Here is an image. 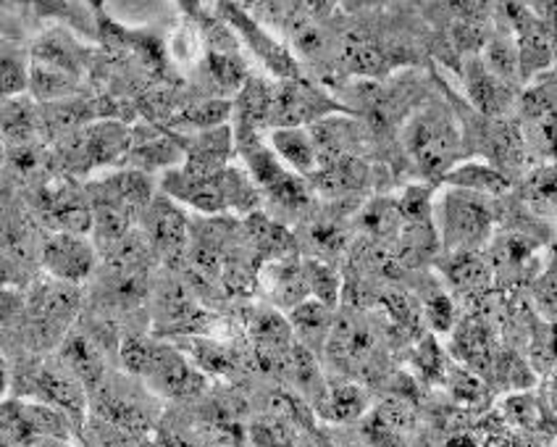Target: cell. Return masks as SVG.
Returning <instances> with one entry per match:
<instances>
[{
    "instance_id": "7402d4cb",
    "label": "cell",
    "mask_w": 557,
    "mask_h": 447,
    "mask_svg": "<svg viewBox=\"0 0 557 447\" xmlns=\"http://www.w3.org/2000/svg\"><path fill=\"white\" fill-rule=\"evenodd\" d=\"M245 243L258 256V263L297 256V240L293 232L261 211H252L245 216Z\"/></svg>"
},
{
    "instance_id": "8fae6325",
    "label": "cell",
    "mask_w": 557,
    "mask_h": 447,
    "mask_svg": "<svg viewBox=\"0 0 557 447\" xmlns=\"http://www.w3.org/2000/svg\"><path fill=\"white\" fill-rule=\"evenodd\" d=\"M42 269L50 280L66 282V285H82L90 280L98 266V248L87 240V235H72V232H50L37 248Z\"/></svg>"
},
{
    "instance_id": "e575fe53",
    "label": "cell",
    "mask_w": 557,
    "mask_h": 447,
    "mask_svg": "<svg viewBox=\"0 0 557 447\" xmlns=\"http://www.w3.org/2000/svg\"><path fill=\"white\" fill-rule=\"evenodd\" d=\"M360 229L366 232L369 240H379V243H395L397 232L403 226V216H400V206H397V198H376L371 200L369 206L360 211Z\"/></svg>"
},
{
    "instance_id": "cb8c5ba5",
    "label": "cell",
    "mask_w": 557,
    "mask_h": 447,
    "mask_svg": "<svg viewBox=\"0 0 557 447\" xmlns=\"http://www.w3.org/2000/svg\"><path fill=\"white\" fill-rule=\"evenodd\" d=\"M442 274H445L447 285L463 295H479L492 285V272L486 253L481 250H458V253H447L442 258Z\"/></svg>"
},
{
    "instance_id": "d6a6232c",
    "label": "cell",
    "mask_w": 557,
    "mask_h": 447,
    "mask_svg": "<svg viewBox=\"0 0 557 447\" xmlns=\"http://www.w3.org/2000/svg\"><path fill=\"white\" fill-rule=\"evenodd\" d=\"M27 90L35 96V100H42V103H61V100L72 98L79 90V77L63 72V69L32 61Z\"/></svg>"
},
{
    "instance_id": "277c9868",
    "label": "cell",
    "mask_w": 557,
    "mask_h": 447,
    "mask_svg": "<svg viewBox=\"0 0 557 447\" xmlns=\"http://www.w3.org/2000/svg\"><path fill=\"white\" fill-rule=\"evenodd\" d=\"M499 206L497 198L447 187L434 203V229L445 253L481 250L497 235Z\"/></svg>"
},
{
    "instance_id": "60d3db41",
    "label": "cell",
    "mask_w": 557,
    "mask_h": 447,
    "mask_svg": "<svg viewBox=\"0 0 557 447\" xmlns=\"http://www.w3.org/2000/svg\"><path fill=\"white\" fill-rule=\"evenodd\" d=\"M185 356L198 367V371H202V374H230V371H234V358L230 348H224V345L211 343V339L206 337L189 335L185 337Z\"/></svg>"
},
{
    "instance_id": "5b68a950",
    "label": "cell",
    "mask_w": 557,
    "mask_h": 447,
    "mask_svg": "<svg viewBox=\"0 0 557 447\" xmlns=\"http://www.w3.org/2000/svg\"><path fill=\"white\" fill-rule=\"evenodd\" d=\"M329 367L345 376H371L382 369V332L360 313V308L334 311L332 330L324 343Z\"/></svg>"
},
{
    "instance_id": "b9f144b4",
    "label": "cell",
    "mask_w": 557,
    "mask_h": 447,
    "mask_svg": "<svg viewBox=\"0 0 557 447\" xmlns=\"http://www.w3.org/2000/svg\"><path fill=\"white\" fill-rule=\"evenodd\" d=\"M297 426L276 413H261L250 421L248 437L256 447H295Z\"/></svg>"
},
{
    "instance_id": "f5cc1de1",
    "label": "cell",
    "mask_w": 557,
    "mask_h": 447,
    "mask_svg": "<svg viewBox=\"0 0 557 447\" xmlns=\"http://www.w3.org/2000/svg\"><path fill=\"white\" fill-rule=\"evenodd\" d=\"M176 5H180L187 16H200V9H202L200 0H176Z\"/></svg>"
},
{
    "instance_id": "9a60e30c",
    "label": "cell",
    "mask_w": 557,
    "mask_h": 447,
    "mask_svg": "<svg viewBox=\"0 0 557 447\" xmlns=\"http://www.w3.org/2000/svg\"><path fill=\"white\" fill-rule=\"evenodd\" d=\"M35 206L42 222L53 232H72V235H90L92 232V213L85 190H77L72 185L46 187L37 195Z\"/></svg>"
},
{
    "instance_id": "7a4b0ae2",
    "label": "cell",
    "mask_w": 557,
    "mask_h": 447,
    "mask_svg": "<svg viewBox=\"0 0 557 447\" xmlns=\"http://www.w3.org/2000/svg\"><path fill=\"white\" fill-rule=\"evenodd\" d=\"M119 361L126 374L139 376L150 393L163 398L185 400L206 389V374L180 348L161 339L126 335L119 345Z\"/></svg>"
},
{
    "instance_id": "4fadbf2b",
    "label": "cell",
    "mask_w": 557,
    "mask_h": 447,
    "mask_svg": "<svg viewBox=\"0 0 557 447\" xmlns=\"http://www.w3.org/2000/svg\"><path fill=\"white\" fill-rule=\"evenodd\" d=\"M221 16H224V22L230 24V29L239 33L245 46H248L252 53L263 61L265 69H269L276 79H300L302 77L300 64H297L295 55L289 53L282 42H276L274 37L265 35V29L261 27V24L252 22V18L245 14L237 3H232V0H221Z\"/></svg>"
},
{
    "instance_id": "4dcf8cb0",
    "label": "cell",
    "mask_w": 557,
    "mask_h": 447,
    "mask_svg": "<svg viewBox=\"0 0 557 447\" xmlns=\"http://www.w3.org/2000/svg\"><path fill=\"white\" fill-rule=\"evenodd\" d=\"M232 119V100L230 98H208L200 100V103L187 105L180 113L171 116V127L180 129L182 135H189V132H206L213 127H221V124H230Z\"/></svg>"
},
{
    "instance_id": "f907efd6",
    "label": "cell",
    "mask_w": 557,
    "mask_h": 447,
    "mask_svg": "<svg viewBox=\"0 0 557 447\" xmlns=\"http://www.w3.org/2000/svg\"><path fill=\"white\" fill-rule=\"evenodd\" d=\"M24 3H29V9L40 16L69 18V14H72V3L69 0H24Z\"/></svg>"
},
{
    "instance_id": "ac0fdd59",
    "label": "cell",
    "mask_w": 557,
    "mask_h": 447,
    "mask_svg": "<svg viewBox=\"0 0 557 447\" xmlns=\"http://www.w3.org/2000/svg\"><path fill=\"white\" fill-rule=\"evenodd\" d=\"M256 282L265 289V295H269L271 303L278 311H289V308H295L297 303L310 298L306 266H302V261L297 256L258 263Z\"/></svg>"
},
{
    "instance_id": "f6af8a7d",
    "label": "cell",
    "mask_w": 557,
    "mask_h": 447,
    "mask_svg": "<svg viewBox=\"0 0 557 447\" xmlns=\"http://www.w3.org/2000/svg\"><path fill=\"white\" fill-rule=\"evenodd\" d=\"M523 200L527 206L536 208V211H553L555 208V169L553 166H544L540 172H534L523 185Z\"/></svg>"
},
{
    "instance_id": "e0dca14e",
    "label": "cell",
    "mask_w": 557,
    "mask_h": 447,
    "mask_svg": "<svg viewBox=\"0 0 557 447\" xmlns=\"http://www.w3.org/2000/svg\"><path fill=\"white\" fill-rule=\"evenodd\" d=\"M463 85L468 92V100L484 119H505L516 103V90L510 85H505L503 79H497L484 64H481L479 55H466L463 64Z\"/></svg>"
},
{
    "instance_id": "5bb4252c",
    "label": "cell",
    "mask_w": 557,
    "mask_h": 447,
    "mask_svg": "<svg viewBox=\"0 0 557 447\" xmlns=\"http://www.w3.org/2000/svg\"><path fill=\"white\" fill-rule=\"evenodd\" d=\"M248 330L256 361L261 363L263 371L282 380L289 356H293L297 345L287 316L278 308H261V311L252 313Z\"/></svg>"
},
{
    "instance_id": "c3c4849f",
    "label": "cell",
    "mask_w": 557,
    "mask_h": 447,
    "mask_svg": "<svg viewBox=\"0 0 557 447\" xmlns=\"http://www.w3.org/2000/svg\"><path fill=\"white\" fill-rule=\"evenodd\" d=\"M534 295H536V306H540V313L547 319H555V266L553 261L547 263V269L540 272V280H536V287H534Z\"/></svg>"
},
{
    "instance_id": "1f68e13d",
    "label": "cell",
    "mask_w": 557,
    "mask_h": 447,
    "mask_svg": "<svg viewBox=\"0 0 557 447\" xmlns=\"http://www.w3.org/2000/svg\"><path fill=\"white\" fill-rule=\"evenodd\" d=\"M479 59L497 79H503L505 85H510L512 90H516L518 85H523L521 59H518V48L512 37L492 35L490 40H486V46L481 48Z\"/></svg>"
},
{
    "instance_id": "603a6c76",
    "label": "cell",
    "mask_w": 557,
    "mask_h": 447,
    "mask_svg": "<svg viewBox=\"0 0 557 447\" xmlns=\"http://www.w3.org/2000/svg\"><path fill=\"white\" fill-rule=\"evenodd\" d=\"M440 182L447 187H460V190L486 195V198H503V195H508L512 187L510 176L499 166H495V163L486 161L455 163Z\"/></svg>"
},
{
    "instance_id": "484cf974",
    "label": "cell",
    "mask_w": 557,
    "mask_h": 447,
    "mask_svg": "<svg viewBox=\"0 0 557 447\" xmlns=\"http://www.w3.org/2000/svg\"><path fill=\"white\" fill-rule=\"evenodd\" d=\"M337 308H329L319 300L308 298L302 303L287 311V321L293 326V335L300 345H306L310 352L324 350V343L329 337V330H332V319Z\"/></svg>"
},
{
    "instance_id": "7dc6e473",
    "label": "cell",
    "mask_w": 557,
    "mask_h": 447,
    "mask_svg": "<svg viewBox=\"0 0 557 447\" xmlns=\"http://www.w3.org/2000/svg\"><path fill=\"white\" fill-rule=\"evenodd\" d=\"M508 415L518 426H523V430L540 432L544 426V402L521 393L508 400Z\"/></svg>"
},
{
    "instance_id": "9f6ffc18",
    "label": "cell",
    "mask_w": 557,
    "mask_h": 447,
    "mask_svg": "<svg viewBox=\"0 0 557 447\" xmlns=\"http://www.w3.org/2000/svg\"><path fill=\"white\" fill-rule=\"evenodd\" d=\"M0 161H3V137H0Z\"/></svg>"
},
{
    "instance_id": "4316f807",
    "label": "cell",
    "mask_w": 557,
    "mask_h": 447,
    "mask_svg": "<svg viewBox=\"0 0 557 447\" xmlns=\"http://www.w3.org/2000/svg\"><path fill=\"white\" fill-rule=\"evenodd\" d=\"M124 161L132 163V169H139V172L150 174L153 169H174L185 161V153H182V145L176 140V135H150L139 137L132 135V145L126 150Z\"/></svg>"
},
{
    "instance_id": "6f0895ef",
    "label": "cell",
    "mask_w": 557,
    "mask_h": 447,
    "mask_svg": "<svg viewBox=\"0 0 557 447\" xmlns=\"http://www.w3.org/2000/svg\"><path fill=\"white\" fill-rule=\"evenodd\" d=\"M321 447H334V445H321Z\"/></svg>"
},
{
    "instance_id": "db71d44e",
    "label": "cell",
    "mask_w": 557,
    "mask_h": 447,
    "mask_svg": "<svg viewBox=\"0 0 557 447\" xmlns=\"http://www.w3.org/2000/svg\"><path fill=\"white\" fill-rule=\"evenodd\" d=\"M9 384H11V374H9V367H5L3 356H0V400H3V395L9 393Z\"/></svg>"
},
{
    "instance_id": "f35d334b",
    "label": "cell",
    "mask_w": 557,
    "mask_h": 447,
    "mask_svg": "<svg viewBox=\"0 0 557 447\" xmlns=\"http://www.w3.org/2000/svg\"><path fill=\"white\" fill-rule=\"evenodd\" d=\"M302 266H306L310 298L329 308H337L342 295V276L337 269L324 258H308V261H302Z\"/></svg>"
},
{
    "instance_id": "52a82bcc",
    "label": "cell",
    "mask_w": 557,
    "mask_h": 447,
    "mask_svg": "<svg viewBox=\"0 0 557 447\" xmlns=\"http://www.w3.org/2000/svg\"><path fill=\"white\" fill-rule=\"evenodd\" d=\"M334 113H347L342 103H337L329 92L308 79H278L271 85L269 98V129L282 127H310L321 119L334 116Z\"/></svg>"
},
{
    "instance_id": "ffe728a7",
    "label": "cell",
    "mask_w": 557,
    "mask_h": 447,
    "mask_svg": "<svg viewBox=\"0 0 557 447\" xmlns=\"http://www.w3.org/2000/svg\"><path fill=\"white\" fill-rule=\"evenodd\" d=\"M182 145L185 161L180 166L189 172H216V169L230 166L234 153V135L230 124L206 129V132H189V135H176Z\"/></svg>"
},
{
    "instance_id": "681fc988",
    "label": "cell",
    "mask_w": 557,
    "mask_h": 447,
    "mask_svg": "<svg viewBox=\"0 0 557 447\" xmlns=\"http://www.w3.org/2000/svg\"><path fill=\"white\" fill-rule=\"evenodd\" d=\"M310 240H313L321 256H332L345 248V232L337 229L334 224H321L310 232Z\"/></svg>"
},
{
    "instance_id": "ba28073f",
    "label": "cell",
    "mask_w": 557,
    "mask_h": 447,
    "mask_svg": "<svg viewBox=\"0 0 557 447\" xmlns=\"http://www.w3.org/2000/svg\"><path fill=\"white\" fill-rule=\"evenodd\" d=\"M24 308H27V319L32 326L29 332L35 335L37 343H55V339H63L69 324L77 316L79 287L66 285V282L59 280L42 282V285L32 289Z\"/></svg>"
},
{
    "instance_id": "f1b7e54d",
    "label": "cell",
    "mask_w": 557,
    "mask_h": 447,
    "mask_svg": "<svg viewBox=\"0 0 557 447\" xmlns=\"http://www.w3.org/2000/svg\"><path fill=\"white\" fill-rule=\"evenodd\" d=\"M271 150L293 169L295 174L310 176L315 172V148L308 127L269 129Z\"/></svg>"
},
{
    "instance_id": "816d5d0a",
    "label": "cell",
    "mask_w": 557,
    "mask_h": 447,
    "mask_svg": "<svg viewBox=\"0 0 557 447\" xmlns=\"http://www.w3.org/2000/svg\"><path fill=\"white\" fill-rule=\"evenodd\" d=\"M329 5H332V0H302V16L313 18L315 22V16L329 11Z\"/></svg>"
},
{
    "instance_id": "30bf717a",
    "label": "cell",
    "mask_w": 557,
    "mask_h": 447,
    "mask_svg": "<svg viewBox=\"0 0 557 447\" xmlns=\"http://www.w3.org/2000/svg\"><path fill=\"white\" fill-rule=\"evenodd\" d=\"M139 229L145 240L153 248V256L166 261L169 266H176L187 258L189 248V219L185 208L166 198L163 193H156L148 208L139 216Z\"/></svg>"
},
{
    "instance_id": "83f0119b",
    "label": "cell",
    "mask_w": 557,
    "mask_h": 447,
    "mask_svg": "<svg viewBox=\"0 0 557 447\" xmlns=\"http://www.w3.org/2000/svg\"><path fill=\"white\" fill-rule=\"evenodd\" d=\"M40 129V113H37L29 100H0V137L5 142H11L14 148H27V145H35Z\"/></svg>"
},
{
    "instance_id": "d4e9b609",
    "label": "cell",
    "mask_w": 557,
    "mask_h": 447,
    "mask_svg": "<svg viewBox=\"0 0 557 447\" xmlns=\"http://www.w3.org/2000/svg\"><path fill=\"white\" fill-rule=\"evenodd\" d=\"M369 169L358 156H342L337 161L321 163L313 174L308 176L310 185L329 198H339V195H350L366 185Z\"/></svg>"
},
{
    "instance_id": "d590c367",
    "label": "cell",
    "mask_w": 557,
    "mask_h": 447,
    "mask_svg": "<svg viewBox=\"0 0 557 447\" xmlns=\"http://www.w3.org/2000/svg\"><path fill=\"white\" fill-rule=\"evenodd\" d=\"M369 408V395L360 384L342 382V384H329V395L324 400L319 415H324L329 421H337V424H347V421H356L366 413Z\"/></svg>"
},
{
    "instance_id": "bcb514c9",
    "label": "cell",
    "mask_w": 557,
    "mask_h": 447,
    "mask_svg": "<svg viewBox=\"0 0 557 447\" xmlns=\"http://www.w3.org/2000/svg\"><path fill=\"white\" fill-rule=\"evenodd\" d=\"M445 382L449 384V389H453L455 400L458 402H463V406H471V408L484 406V398H486L484 382H481L476 374H471L468 369H449Z\"/></svg>"
},
{
    "instance_id": "3957f363",
    "label": "cell",
    "mask_w": 557,
    "mask_h": 447,
    "mask_svg": "<svg viewBox=\"0 0 557 447\" xmlns=\"http://www.w3.org/2000/svg\"><path fill=\"white\" fill-rule=\"evenodd\" d=\"M403 148L423 179L440 182L463 159V132L445 105L429 103L405 122Z\"/></svg>"
},
{
    "instance_id": "836d02e7",
    "label": "cell",
    "mask_w": 557,
    "mask_h": 447,
    "mask_svg": "<svg viewBox=\"0 0 557 447\" xmlns=\"http://www.w3.org/2000/svg\"><path fill=\"white\" fill-rule=\"evenodd\" d=\"M342 61H345L347 72L360 74V77H382L389 69V53L379 46L376 40L369 37H350L342 50Z\"/></svg>"
},
{
    "instance_id": "ab89813d",
    "label": "cell",
    "mask_w": 557,
    "mask_h": 447,
    "mask_svg": "<svg viewBox=\"0 0 557 447\" xmlns=\"http://www.w3.org/2000/svg\"><path fill=\"white\" fill-rule=\"evenodd\" d=\"M527 85V90L521 92V111L527 119H534V122H540V119H547L555 113V74L549 72H542L536 74V77H531L529 82H523Z\"/></svg>"
},
{
    "instance_id": "11a10c76",
    "label": "cell",
    "mask_w": 557,
    "mask_h": 447,
    "mask_svg": "<svg viewBox=\"0 0 557 447\" xmlns=\"http://www.w3.org/2000/svg\"><path fill=\"white\" fill-rule=\"evenodd\" d=\"M85 3L90 5L92 11H98V14H100V11H103V5H106V0H85Z\"/></svg>"
},
{
    "instance_id": "7c38bea8",
    "label": "cell",
    "mask_w": 557,
    "mask_h": 447,
    "mask_svg": "<svg viewBox=\"0 0 557 447\" xmlns=\"http://www.w3.org/2000/svg\"><path fill=\"white\" fill-rule=\"evenodd\" d=\"M24 389H27V398L35 402H42V406L55 408L63 415L79 424L87 413V389L82 387V382L72 374L63 363H42L35 371H29L27 382H24Z\"/></svg>"
},
{
    "instance_id": "8992f818",
    "label": "cell",
    "mask_w": 557,
    "mask_h": 447,
    "mask_svg": "<svg viewBox=\"0 0 557 447\" xmlns=\"http://www.w3.org/2000/svg\"><path fill=\"white\" fill-rule=\"evenodd\" d=\"M237 150L248 166V176L258 193L274 200L278 208L287 211H300L310 203V187L300 174H295L278 156L271 150V145L263 142V135L237 137Z\"/></svg>"
},
{
    "instance_id": "9c48e42d",
    "label": "cell",
    "mask_w": 557,
    "mask_h": 447,
    "mask_svg": "<svg viewBox=\"0 0 557 447\" xmlns=\"http://www.w3.org/2000/svg\"><path fill=\"white\" fill-rule=\"evenodd\" d=\"M132 145V132L119 122H100L74 129L63 142V159L74 172L109 166L122 161Z\"/></svg>"
},
{
    "instance_id": "8d00e7d4",
    "label": "cell",
    "mask_w": 557,
    "mask_h": 447,
    "mask_svg": "<svg viewBox=\"0 0 557 447\" xmlns=\"http://www.w3.org/2000/svg\"><path fill=\"white\" fill-rule=\"evenodd\" d=\"M35 64H46L63 69V72L79 77L82 74V55L74 40L66 33H48L40 42L35 46V55H32Z\"/></svg>"
},
{
    "instance_id": "ee69618b",
    "label": "cell",
    "mask_w": 557,
    "mask_h": 447,
    "mask_svg": "<svg viewBox=\"0 0 557 447\" xmlns=\"http://www.w3.org/2000/svg\"><path fill=\"white\" fill-rule=\"evenodd\" d=\"M413 363H416L418 374H421L423 380H429V382H445L447 374H449L445 352H442V348L436 345L434 337H423L421 343L416 345Z\"/></svg>"
},
{
    "instance_id": "74e56055",
    "label": "cell",
    "mask_w": 557,
    "mask_h": 447,
    "mask_svg": "<svg viewBox=\"0 0 557 447\" xmlns=\"http://www.w3.org/2000/svg\"><path fill=\"white\" fill-rule=\"evenodd\" d=\"M421 313L432 324L434 332H453L458 324V306L453 295L436 280H426L421 289Z\"/></svg>"
},
{
    "instance_id": "f546056e",
    "label": "cell",
    "mask_w": 557,
    "mask_h": 447,
    "mask_svg": "<svg viewBox=\"0 0 557 447\" xmlns=\"http://www.w3.org/2000/svg\"><path fill=\"white\" fill-rule=\"evenodd\" d=\"M226 42H230V37L221 42H213L211 50H208L206 72L213 85H216L219 92H224V96H237L250 74L245 61L237 55V50L226 48Z\"/></svg>"
},
{
    "instance_id": "6da1fadb",
    "label": "cell",
    "mask_w": 557,
    "mask_h": 447,
    "mask_svg": "<svg viewBox=\"0 0 557 447\" xmlns=\"http://www.w3.org/2000/svg\"><path fill=\"white\" fill-rule=\"evenodd\" d=\"M161 193L174 203L195 208L206 216H221L226 211L248 216L261 206V193L252 185L248 172L234 166L216 172H189L185 166H174L163 172Z\"/></svg>"
},
{
    "instance_id": "d6986e66",
    "label": "cell",
    "mask_w": 557,
    "mask_h": 447,
    "mask_svg": "<svg viewBox=\"0 0 557 447\" xmlns=\"http://www.w3.org/2000/svg\"><path fill=\"white\" fill-rule=\"evenodd\" d=\"M455 343L453 350L455 356L463 361V367L476 374L479 380H492V371H495L497 363V345H495V335H492L490 324L484 319L471 316L466 321H458L455 324Z\"/></svg>"
},
{
    "instance_id": "2e32d148",
    "label": "cell",
    "mask_w": 557,
    "mask_h": 447,
    "mask_svg": "<svg viewBox=\"0 0 557 447\" xmlns=\"http://www.w3.org/2000/svg\"><path fill=\"white\" fill-rule=\"evenodd\" d=\"M156 326L163 335H195L208 321V313L202 311L198 298L182 282H166L156 295Z\"/></svg>"
},
{
    "instance_id": "7bdbcfd3",
    "label": "cell",
    "mask_w": 557,
    "mask_h": 447,
    "mask_svg": "<svg viewBox=\"0 0 557 447\" xmlns=\"http://www.w3.org/2000/svg\"><path fill=\"white\" fill-rule=\"evenodd\" d=\"M436 9L453 22H473V24H490L492 11H495V0H436Z\"/></svg>"
},
{
    "instance_id": "44dd1931",
    "label": "cell",
    "mask_w": 557,
    "mask_h": 447,
    "mask_svg": "<svg viewBox=\"0 0 557 447\" xmlns=\"http://www.w3.org/2000/svg\"><path fill=\"white\" fill-rule=\"evenodd\" d=\"M59 361L77 376L87 395L106 382L103 348L87 332H72V335L63 337Z\"/></svg>"
}]
</instances>
